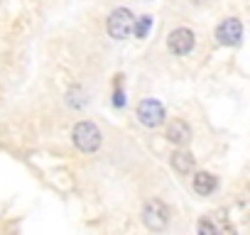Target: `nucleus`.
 <instances>
[{"instance_id": "1", "label": "nucleus", "mask_w": 250, "mask_h": 235, "mask_svg": "<svg viewBox=\"0 0 250 235\" xmlns=\"http://www.w3.org/2000/svg\"><path fill=\"white\" fill-rule=\"evenodd\" d=\"M133 27H135V15L128 8H115L105 20V30L113 39H128L133 35Z\"/></svg>"}, {"instance_id": "2", "label": "nucleus", "mask_w": 250, "mask_h": 235, "mask_svg": "<svg viewBox=\"0 0 250 235\" xmlns=\"http://www.w3.org/2000/svg\"><path fill=\"white\" fill-rule=\"evenodd\" d=\"M71 140H74V145H76L81 152H96V150L101 147V142H103L98 125H93V123H88V120L74 125Z\"/></svg>"}, {"instance_id": "3", "label": "nucleus", "mask_w": 250, "mask_h": 235, "mask_svg": "<svg viewBox=\"0 0 250 235\" xmlns=\"http://www.w3.org/2000/svg\"><path fill=\"white\" fill-rule=\"evenodd\" d=\"M143 223L150 230H165L169 225V208H167V203L160 201V198L147 201L145 208H143Z\"/></svg>"}, {"instance_id": "4", "label": "nucleus", "mask_w": 250, "mask_h": 235, "mask_svg": "<svg viewBox=\"0 0 250 235\" xmlns=\"http://www.w3.org/2000/svg\"><path fill=\"white\" fill-rule=\"evenodd\" d=\"M138 118L145 128H160L165 123V105L155 98H147L138 105Z\"/></svg>"}, {"instance_id": "5", "label": "nucleus", "mask_w": 250, "mask_h": 235, "mask_svg": "<svg viewBox=\"0 0 250 235\" xmlns=\"http://www.w3.org/2000/svg\"><path fill=\"white\" fill-rule=\"evenodd\" d=\"M216 39L223 47H235L243 39V25L238 18H226L218 27H216Z\"/></svg>"}, {"instance_id": "6", "label": "nucleus", "mask_w": 250, "mask_h": 235, "mask_svg": "<svg viewBox=\"0 0 250 235\" xmlns=\"http://www.w3.org/2000/svg\"><path fill=\"white\" fill-rule=\"evenodd\" d=\"M194 42H196V37H194V32L187 30V27H177V30L169 32V37H167V47H169V52L177 54V57L189 54V52L194 49Z\"/></svg>"}, {"instance_id": "7", "label": "nucleus", "mask_w": 250, "mask_h": 235, "mask_svg": "<svg viewBox=\"0 0 250 235\" xmlns=\"http://www.w3.org/2000/svg\"><path fill=\"white\" fill-rule=\"evenodd\" d=\"M167 140H169L172 145H179V147L189 145V140H191V128H189V123H184V120L169 123V128H167Z\"/></svg>"}, {"instance_id": "8", "label": "nucleus", "mask_w": 250, "mask_h": 235, "mask_svg": "<svg viewBox=\"0 0 250 235\" xmlns=\"http://www.w3.org/2000/svg\"><path fill=\"white\" fill-rule=\"evenodd\" d=\"M216 186H218V179H216L213 174H208V172H196V174H194V191H196L199 196L213 194Z\"/></svg>"}, {"instance_id": "9", "label": "nucleus", "mask_w": 250, "mask_h": 235, "mask_svg": "<svg viewBox=\"0 0 250 235\" xmlns=\"http://www.w3.org/2000/svg\"><path fill=\"white\" fill-rule=\"evenodd\" d=\"M172 167H174V172H179V174H191V172H194V155L187 152V150L174 152V155H172Z\"/></svg>"}, {"instance_id": "10", "label": "nucleus", "mask_w": 250, "mask_h": 235, "mask_svg": "<svg viewBox=\"0 0 250 235\" xmlns=\"http://www.w3.org/2000/svg\"><path fill=\"white\" fill-rule=\"evenodd\" d=\"M150 27H152V18H150V15H143L140 20H135L133 32H135V37H138V39H145V37H147V32H150Z\"/></svg>"}, {"instance_id": "11", "label": "nucleus", "mask_w": 250, "mask_h": 235, "mask_svg": "<svg viewBox=\"0 0 250 235\" xmlns=\"http://www.w3.org/2000/svg\"><path fill=\"white\" fill-rule=\"evenodd\" d=\"M216 230H218V228H216L208 218H204V220L199 223V233H216Z\"/></svg>"}, {"instance_id": "12", "label": "nucleus", "mask_w": 250, "mask_h": 235, "mask_svg": "<svg viewBox=\"0 0 250 235\" xmlns=\"http://www.w3.org/2000/svg\"><path fill=\"white\" fill-rule=\"evenodd\" d=\"M113 105H118V108H123V105H125V96H123V91H120V88L113 93Z\"/></svg>"}, {"instance_id": "13", "label": "nucleus", "mask_w": 250, "mask_h": 235, "mask_svg": "<svg viewBox=\"0 0 250 235\" xmlns=\"http://www.w3.org/2000/svg\"><path fill=\"white\" fill-rule=\"evenodd\" d=\"M145 3H150V0H145Z\"/></svg>"}]
</instances>
